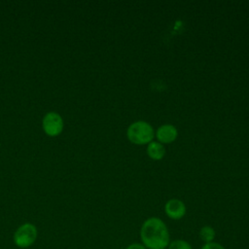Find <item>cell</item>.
<instances>
[{
    "label": "cell",
    "instance_id": "cell-1",
    "mask_svg": "<svg viewBox=\"0 0 249 249\" xmlns=\"http://www.w3.org/2000/svg\"><path fill=\"white\" fill-rule=\"evenodd\" d=\"M140 238L147 249H166L170 242L166 225L157 217L144 221L140 229Z\"/></svg>",
    "mask_w": 249,
    "mask_h": 249
},
{
    "label": "cell",
    "instance_id": "cell-2",
    "mask_svg": "<svg viewBox=\"0 0 249 249\" xmlns=\"http://www.w3.org/2000/svg\"><path fill=\"white\" fill-rule=\"evenodd\" d=\"M126 135L128 140L136 145L149 144L153 141L155 131L152 125L145 121H136L127 128Z\"/></svg>",
    "mask_w": 249,
    "mask_h": 249
},
{
    "label": "cell",
    "instance_id": "cell-3",
    "mask_svg": "<svg viewBox=\"0 0 249 249\" xmlns=\"http://www.w3.org/2000/svg\"><path fill=\"white\" fill-rule=\"evenodd\" d=\"M37 237V229L30 223L21 225L14 234V242L18 247L26 248L34 243Z\"/></svg>",
    "mask_w": 249,
    "mask_h": 249
},
{
    "label": "cell",
    "instance_id": "cell-4",
    "mask_svg": "<svg viewBox=\"0 0 249 249\" xmlns=\"http://www.w3.org/2000/svg\"><path fill=\"white\" fill-rule=\"evenodd\" d=\"M43 129L49 136H56L63 129V121L60 115L55 112H50L44 116Z\"/></svg>",
    "mask_w": 249,
    "mask_h": 249
},
{
    "label": "cell",
    "instance_id": "cell-5",
    "mask_svg": "<svg viewBox=\"0 0 249 249\" xmlns=\"http://www.w3.org/2000/svg\"><path fill=\"white\" fill-rule=\"evenodd\" d=\"M164 212L170 219L179 220L186 214V205L178 198H171L166 201L164 205Z\"/></svg>",
    "mask_w": 249,
    "mask_h": 249
},
{
    "label": "cell",
    "instance_id": "cell-6",
    "mask_svg": "<svg viewBox=\"0 0 249 249\" xmlns=\"http://www.w3.org/2000/svg\"><path fill=\"white\" fill-rule=\"evenodd\" d=\"M178 136L177 128L169 124H161L156 131V137L158 138L160 143H171L173 142Z\"/></svg>",
    "mask_w": 249,
    "mask_h": 249
},
{
    "label": "cell",
    "instance_id": "cell-7",
    "mask_svg": "<svg viewBox=\"0 0 249 249\" xmlns=\"http://www.w3.org/2000/svg\"><path fill=\"white\" fill-rule=\"evenodd\" d=\"M148 156L155 160H161L165 154V149L161 143L159 141H152L148 144L147 147Z\"/></svg>",
    "mask_w": 249,
    "mask_h": 249
},
{
    "label": "cell",
    "instance_id": "cell-8",
    "mask_svg": "<svg viewBox=\"0 0 249 249\" xmlns=\"http://www.w3.org/2000/svg\"><path fill=\"white\" fill-rule=\"evenodd\" d=\"M215 235H216L215 230L210 226H203L199 230V237L202 241H204V243L212 242L215 238Z\"/></svg>",
    "mask_w": 249,
    "mask_h": 249
},
{
    "label": "cell",
    "instance_id": "cell-9",
    "mask_svg": "<svg viewBox=\"0 0 249 249\" xmlns=\"http://www.w3.org/2000/svg\"><path fill=\"white\" fill-rule=\"evenodd\" d=\"M167 249H193L192 245L183 239H176L169 242Z\"/></svg>",
    "mask_w": 249,
    "mask_h": 249
},
{
    "label": "cell",
    "instance_id": "cell-10",
    "mask_svg": "<svg viewBox=\"0 0 249 249\" xmlns=\"http://www.w3.org/2000/svg\"><path fill=\"white\" fill-rule=\"evenodd\" d=\"M201 249H226V248L223 245H221L220 243L212 241V242H209V243H204L202 245Z\"/></svg>",
    "mask_w": 249,
    "mask_h": 249
},
{
    "label": "cell",
    "instance_id": "cell-11",
    "mask_svg": "<svg viewBox=\"0 0 249 249\" xmlns=\"http://www.w3.org/2000/svg\"><path fill=\"white\" fill-rule=\"evenodd\" d=\"M125 249H147L142 243H132L129 244Z\"/></svg>",
    "mask_w": 249,
    "mask_h": 249
}]
</instances>
